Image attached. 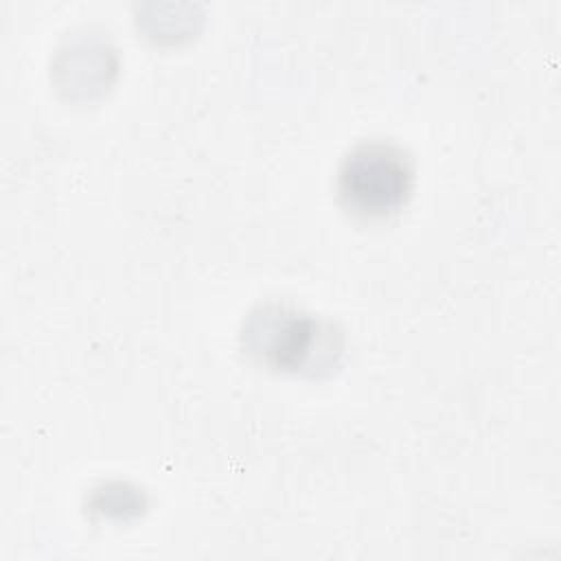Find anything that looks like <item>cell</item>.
<instances>
[{"label":"cell","mask_w":561,"mask_h":561,"mask_svg":"<svg viewBox=\"0 0 561 561\" xmlns=\"http://www.w3.org/2000/svg\"><path fill=\"white\" fill-rule=\"evenodd\" d=\"M414 164L388 140L357 142L340 162L337 197L359 219L377 221L397 215L410 199Z\"/></svg>","instance_id":"cell-1"},{"label":"cell","mask_w":561,"mask_h":561,"mask_svg":"<svg viewBox=\"0 0 561 561\" xmlns=\"http://www.w3.org/2000/svg\"><path fill=\"white\" fill-rule=\"evenodd\" d=\"M243 342L259 362L291 373L329 368L340 353L337 333L331 324L278 305L261 307L250 316Z\"/></svg>","instance_id":"cell-2"}]
</instances>
